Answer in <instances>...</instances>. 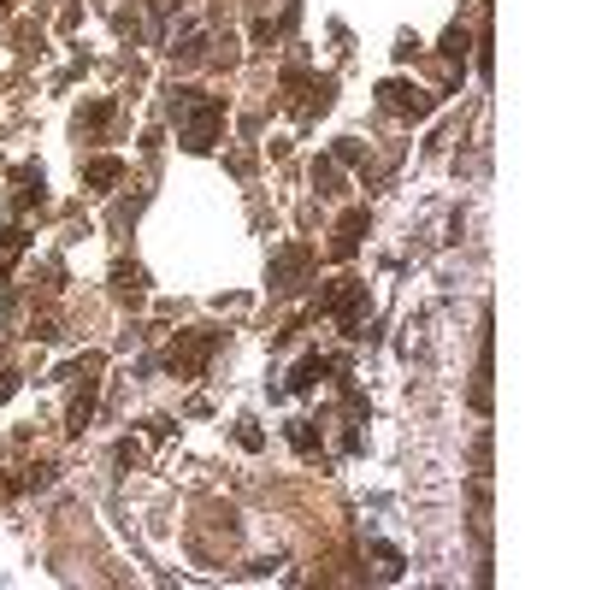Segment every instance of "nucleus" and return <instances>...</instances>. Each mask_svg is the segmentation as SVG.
I'll use <instances>...</instances> for the list:
<instances>
[{
	"label": "nucleus",
	"instance_id": "1",
	"mask_svg": "<svg viewBox=\"0 0 590 590\" xmlns=\"http://www.w3.org/2000/svg\"><path fill=\"white\" fill-rule=\"evenodd\" d=\"M171 118H178V136L189 154H207L219 142V125H225V107L207 95V89H171Z\"/></svg>",
	"mask_w": 590,
	"mask_h": 590
},
{
	"label": "nucleus",
	"instance_id": "2",
	"mask_svg": "<svg viewBox=\"0 0 590 590\" xmlns=\"http://www.w3.org/2000/svg\"><path fill=\"white\" fill-rule=\"evenodd\" d=\"M360 301H366V283H354V278H343L337 290H325V313H337L349 337H360Z\"/></svg>",
	"mask_w": 590,
	"mask_h": 590
},
{
	"label": "nucleus",
	"instance_id": "3",
	"mask_svg": "<svg viewBox=\"0 0 590 590\" xmlns=\"http://www.w3.org/2000/svg\"><path fill=\"white\" fill-rule=\"evenodd\" d=\"M378 95H384V107H395V113H413V118L431 113V100H425L420 89H408V83H384Z\"/></svg>",
	"mask_w": 590,
	"mask_h": 590
},
{
	"label": "nucleus",
	"instance_id": "4",
	"mask_svg": "<svg viewBox=\"0 0 590 590\" xmlns=\"http://www.w3.org/2000/svg\"><path fill=\"white\" fill-rule=\"evenodd\" d=\"M325 372H331V360H325V354H308V360H301V366L290 372V390H313V384H319Z\"/></svg>",
	"mask_w": 590,
	"mask_h": 590
},
{
	"label": "nucleus",
	"instance_id": "5",
	"mask_svg": "<svg viewBox=\"0 0 590 590\" xmlns=\"http://www.w3.org/2000/svg\"><path fill=\"white\" fill-rule=\"evenodd\" d=\"M360 230H366V213H349V219L337 225V242H331V248H337V254H354V242H360Z\"/></svg>",
	"mask_w": 590,
	"mask_h": 590
},
{
	"label": "nucleus",
	"instance_id": "6",
	"mask_svg": "<svg viewBox=\"0 0 590 590\" xmlns=\"http://www.w3.org/2000/svg\"><path fill=\"white\" fill-rule=\"evenodd\" d=\"M290 443H295L301 455H313V425H308V420H290Z\"/></svg>",
	"mask_w": 590,
	"mask_h": 590
},
{
	"label": "nucleus",
	"instance_id": "7",
	"mask_svg": "<svg viewBox=\"0 0 590 590\" xmlns=\"http://www.w3.org/2000/svg\"><path fill=\"white\" fill-rule=\"evenodd\" d=\"M118 160H95V166H89V183H118Z\"/></svg>",
	"mask_w": 590,
	"mask_h": 590
},
{
	"label": "nucleus",
	"instance_id": "8",
	"mask_svg": "<svg viewBox=\"0 0 590 590\" xmlns=\"http://www.w3.org/2000/svg\"><path fill=\"white\" fill-rule=\"evenodd\" d=\"M237 443H242V449H260V431H254V420H237Z\"/></svg>",
	"mask_w": 590,
	"mask_h": 590
},
{
	"label": "nucleus",
	"instance_id": "9",
	"mask_svg": "<svg viewBox=\"0 0 590 590\" xmlns=\"http://www.w3.org/2000/svg\"><path fill=\"white\" fill-rule=\"evenodd\" d=\"M13 390H18V378H13V372H0V402H6Z\"/></svg>",
	"mask_w": 590,
	"mask_h": 590
}]
</instances>
